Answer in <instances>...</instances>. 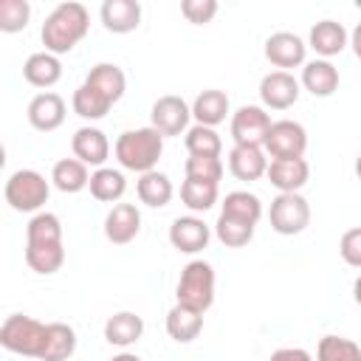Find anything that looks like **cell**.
Instances as JSON below:
<instances>
[{"instance_id": "6da1fadb", "label": "cell", "mask_w": 361, "mask_h": 361, "mask_svg": "<svg viewBox=\"0 0 361 361\" xmlns=\"http://www.w3.org/2000/svg\"><path fill=\"white\" fill-rule=\"evenodd\" d=\"M90 28V14L82 3H59L42 23V45L48 54H68Z\"/></svg>"}, {"instance_id": "7a4b0ae2", "label": "cell", "mask_w": 361, "mask_h": 361, "mask_svg": "<svg viewBox=\"0 0 361 361\" xmlns=\"http://www.w3.org/2000/svg\"><path fill=\"white\" fill-rule=\"evenodd\" d=\"M164 152V135L149 124V127H138V130H127L118 135L116 141V158L124 169L133 172H152L158 158Z\"/></svg>"}, {"instance_id": "3957f363", "label": "cell", "mask_w": 361, "mask_h": 361, "mask_svg": "<svg viewBox=\"0 0 361 361\" xmlns=\"http://www.w3.org/2000/svg\"><path fill=\"white\" fill-rule=\"evenodd\" d=\"M45 338H48V324L23 313H11L0 327V344L8 353L25 355V358H39L45 350Z\"/></svg>"}, {"instance_id": "277c9868", "label": "cell", "mask_w": 361, "mask_h": 361, "mask_svg": "<svg viewBox=\"0 0 361 361\" xmlns=\"http://www.w3.org/2000/svg\"><path fill=\"white\" fill-rule=\"evenodd\" d=\"M178 305L192 307L197 313H206L214 302V268L203 259H192L178 279Z\"/></svg>"}, {"instance_id": "5b68a950", "label": "cell", "mask_w": 361, "mask_h": 361, "mask_svg": "<svg viewBox=\"0 0 361 361\" xmlns=\"http://www.w3.org/2000/svg\"><path fill=\"white\" fill-rule=\"evenodd\" d=\"M3 192H6V203L14 212H37V209H42L48 203L51 186L37 169H17L6 180Z\"/></svg>"}, {"instance_id": "8992f818", "label": "cell", "mask_w": 361, "mask_h": 361, "mask_svg": "<svg viewBox=\"0 0 361 361\" xmlns=\"http://www.w3.org/2000/svg\"><path fill=\"white\" fill-rule=\"evenodd\" d=\"M268 217H271V228L276 234L293 237V234H299V231L307 228V223H310V206H307V200L299 192H279L271 200Z\"/></svg>"}, {"instance_id": "52a82bcc", "label": "cell", "mask_w": 361, "mask_h": 361, "mask_svg": "<svg viewBox=\"0 0 361 361\" xmlns=\"http://www.w3.org/2000/svg\"><path fill=\"white\" fill-rule=\"evenodd\" d=\"M262 147L274 161L276 158H302L305 149H307V133H305V127L299 121L282 118V121L271 124Z\"/></svg>"}, {"instance_id": "ba28073f", "label": "cell", "mask_w": 361, "mask_h": 361, "mask_svg": "<svg viewBox=\"0 0 361 361\" xmlns=\"http://www.w3.org/2000/svg\"><path fill=\"white\" fill-rule=\"evenodd\" d=\"M271 116L257 107V104H243L234 116H231V138L234 144H248V147H262L265 135L271 130Z\"/></svg>"}, {"instance_id": "9c48e42d", "label": "cell", "mask_w": 361, "mask_h": 361, "mask_svg": "<svg viewBox=\"0 0 361 361\" xmlns=\"http://www.w3.org/2000/svg\"><path fill=\"white\" fill-rule=\"evenodd\" d=\"M259 99L271 110H288L299 99V82L288 71H271L259 82Z\"/></svg>"}, {"instance_id": "30bf717a", "label": "cell", "mask_w": 361, "mask_h": 361, "mask_svg": "<svg viewBox=\"0 0 361 361\" xmlns=\"http://www.w3.org/2000/svg\"><path fill=\"white\" fill-rule=\"evenodd\" d=\"M192 107L180 96H161L152 104V127L161 135H180L189 124Z\"/></svg>"}, {"instance_id": "8fae6325", "label": "cell", "mask_w": 361, "mask_h": 361, "mask_svg": "<svg viewBox=\"0 0 361 361\" xmlns=\"http://www.w3.org/2000/svg\"><path fill=\"white\" fill-rule=\"evenodd\" d=\"M25 113H28V121H31L34 130L51 133V130H56L65 121V99L59 93H51V90L37 93L28 102V110Z\"/></svg>"}, {"instance_id": "7c38bea8", "label": "cell", "mask_w": 361, "mask_h": 361, "mask_svg": "<svg viewBox=\"0 0 361 361\" xmlns=\"http://www.w3.org/2000/svg\"><path fill=\"white\" fill-rule=\"evenodd\" d=\"M141 231V212L133 203H116L104 217V237L116 245H127Z\"/></svg>"}, {"instance_id": "4fadbf2b", "label": "cell", "mask_w": 361, "mask_h": 361, "mask_svg": "<svg viewBox=\"0 0 361 361\" xmlns=\"http://www.w3.org/2000/svg\"><path fill=\"white\" fill-rule=\"evenodd\" d=\"M71 149L73 155L85 164V166H99L107 161L110 155V141L107 135L99 130V127H79L73 133V141H71Z\"/></svg>"}, {"instance_id": "5bb4252c", "label": "cell", "mask_w": 361, "mask_h": 361, "mask_svg": "<svg viewBox=\"0 0 361 361\" xmlns=\"http://www.w3.org/2000/svg\"><path fill=\"white\" fill-rule=\"evenodd\" d=\"M212 231L200 217H178L169 226V243L183 254H197L209 245Z\"/></svg>"}, {"instance_id": "9a60e30c", "label": "cell", "mask_w": 361, "mask_h": 361, "mask_svg": "<svg viewBox=\"0 0 361 361\" xmlns=\"http://www.w3.org/2000/svg\"><path fill=\"white\" fill-rule=\"evenodd\" d=\"M305 51H307V45L296 34H290V31H276V34H271L265 39V56L276 68H296V65H302L305 62Z\"/></svg>"}, {"instance_id": "2e32d148", "label": "cell", "mask_w": 361, "mask_h": 361, "mask_svg": "<svg viewBox=\"0 0 361 361\" xmlns=\"http://www.w3.org/2000/svg\"><path fill=\"white\" fill-rule=\"evenodd\" d=\"M268 180L271 186H276L279 192H299L307 183L310 166L305 158H276L268 164Z\"/></svg>"}, {"instance_id": "e0dca14e", "label": "cell", "mask_w": 361, "mask_h": 361, "mask_svg": "<svg viewBox=\"0 0 361 361\" xmlns=\"http://www.w3.org/2000/svg\"><path fill=\"white\" fill-rule=\"evenodd\" d=\"M102 23L113 34H130L141 25V3L138 0H104Z\"/></svg>"}, {"instance_id": "ac0fdd59", "label": "cell", "mask_w": 361, "mask_h": 361, "mask_svg": "<svg viewBox=\"0 0 361 361\" xmlns=\"http://www.w3.org/2000/svg\"><path fill=\"white\" fill-rule=\"evenodd\" d=\"M228 169L237 180H257L268 172V158H265L262 147L234 144L228 152Z\"/></svg>"}, {"instance_id": "d6986e66", "label": "cell", "mask_w": 361, "mask_h": 361, "mask_svg": "<svg viewBox=\"0 0 361 361\" xmlns=\"http://www.w3.org/2000/svg\"><path fill=\"white\" fill-rule=\"evenodd\" d=\"M23 76L28 85L34 87H51L62 79V62L59 56L48 54V51H39V54H31L23 65Z\"/></svg>"}, {"instance_id": "ffe728a7", "label": "cell", "mask_w": 361, "mask_h": 361, "mask_svg": "<svg viewBox=\"0 0 361 361\" xmlns=\"http://www.w3.org/2000/svg\"><path fill=\"white\" fill-rule=\"evenodd\" d=\"M85 82H87L90 87H96L110 104H116V102L124 96V90H127L124 71H121L118 65H113V62H99L96 68H90V73H87Z\"/></svg>"}, {"instance_id": "44dd1931", "label": "cell", "mask_w": 361, "mask_h": 361, "mask_svg": "<svg viewBox=\"0 0 361 361\" xmlns=\"http://www.w3.org/2000/svg\"><path fill=\"white\" fill-rule=\"evenodd\" d=\"M203 330V313L192 310V307H183V305H175L169 313H166V333L169 338H175L178 344H189L200 336Z\"/></svg>"}, {"instance_id": "7402d4cb", "label": "cell", "mask_w": 361, "mask_h": 361, "mask_svg": "<svg viewBox=\"0 0 361 361\" xmlns=\"http://www.w3.org/2000/svg\"><path fill=\"white\" fill-rule=\"evenodd\" d=\"M144 333V322L138 313H130V310H121V313H113L107 322H104V338L116 347H130L141 338Z\"/></svg>"}, {"instance_id": "603a6c76", "label": "cell", "mask_w": 361, "mask_h": 361, "mask_svg": "<svg viewBox=\"0 0 361 361\" xmlns=\"http://www.w3.org/2000/svg\"><path fill=\"white\" fill-rule=\"evenodd\" d=\"M310 48L322 56H336L347 48V31L336 20H322L310 28Z\"/></svg>"}, {"instance_id": "cb8c5ba5", "label": "cell", "mask_w": 361, "mask_h": 361, "mask_svg": "<svg viewBox=\"0 0 361 361\" xmlns=\"http://www.w3.org/2000/svg\"><path fill=\"white\" fill-rule=\"evenodd\" d=\"M302 85L313 96H330L338 87V71L327 59H313L302 68Z\"/></svg>"}, {"instance_id": "d4e9b609", "label": "cell", "mask_w": 361, "mask_h": 361, "mask_svg": "<svg viewBox=\"0 0 361 361\" xmlns=\"http://www.w3.org/2000/svg\"><path fill=\"white\" fill-rule=\"evenodd\" d=\"M25 262L42 276L56 274L65 262V248L62 243H25Z\"/></svg>"}, {"instance_id": "484cf974", "label": "cell", "mask_w": 361, "mask_h": 361, "mask_svg": "<svg viewBox=\"0 0 361 361\" xmlns=\"http://www.w3.org/2000/svg\"><path fill=\"white\" fill-rule=\"evenodd\" d=\"M51 180L59 192L65 195H73V192H82L87 183H90V175H87V166L79 161V158H62L54 164L51 169Z\"/></svg>"}, {"instance_id": "4316f807", "label": "cell", "mask_w": 361, "mask_h": 361, "mask_svg": "<svg viewBox=\"0 0 361 361\" xmlns=\"http://www.w3.org/2000/svg\"><path fill=\"white\" fill-rule=\"evenodd\" d=\"M226 113H228V96L223 90H203L195 104H192V116L197 118V124L203 127H214L220 121H226Z\"/></svg>"}, {"instance_id": "83f0119b", "label": "cell", "mask_w": 361, "mask_h": 361, "mask_svg": "<svg viewBox=\"0 0 361 361\" xmlns=\"http://www.w3.org/2000/svg\"><path fill=\"white\" fill-rule=\"evenodd\" d=\"M135 192H138V200L141 203H147L152 209H161V206H166L172 200V180L164 172L152 169V172H144L138 178Z\"/></svg>"}, {"instance_id": "f1b7e54d", "label": "cell", "mask_w": 361, "mask_h": 361, "mask_svg": "<svg viewBox=\"0 0 361 361\" xmlns=\"http://www.w3.org/2000/svg\"><path fill=\"white\" fill-rule=\"evenodd\" d=\"M76 350V333L73 327L62 324V322H51L48 324V338H45V350L39 355V361H68Z\"/></svg>"}, {"instance_id": "f546056e", "label": "cell", "mask_w": 361, "mask_h": 361, "mask_svg": "<svg viewBox=\"0 0 361 361\" xmlns=\"http://www.w3.org/2000/svg\"><path fill=\"white\" fill-rule=\"evenodd\" d=\"M90 195L96 197V200H102V203H113V200H118L121 195H124V189H127V180H124V175L118 172V169H110V166H102V169H96L93 175H90Z\"/></svg>"}, {"instance_id": "4dcf8cb0", "label": "cell", "mask_w": 361, "mask_h": 361, "mask_svg": "<svg viewBox=\"0 0 361 361\" xmlns=\"http://www.w3.org/2000/svg\"><path fill=\"white\" fill-rule=\"evenodd\" d=\"M71 104H73V113L76 116H82V118H90V121H96V118H104L107 116V110L113 107L96 87H90L87 82H82L76 90H73V99H71Z\"/></svg>"}, {"instance_id": "1f68e13d", "label": "cell", "mask_w": 361, "mask_h": 361, "mask_svg": "<svg viewBox=\"0 0 361 361\" xmlns=\"http://www.w3.org/2000/svg\"><path fill=\"white\" fill-rule=\"evenodd\" d=\"M220 214H226V217H237V220H245V223H259V217H262V203H259V197L257 195H251V192H228L226 195V200H223V212Z\"/></svg>"}, {"instance_id": "d6a6232c", "label": "cell", "mask_w": 361, "mask_h": 361, "mask_svg": "<svg viewBox=\"0 0 361 361\" xmlns=\"http://www.w3.org/2000/svg\"><path fill=\"white\" fill-rule=\"evenodd\" d=\"M180 200L186 209L192 212H209L217 203V183L209 180H197V178H186L180 186Z\"/></svg>"}, {"instance_id": "836d02e7", "label": "cell", "mask_w": 361, "mask_h": 361, "mask_svg": "<svg viewBox=\"0 0 361 361\" xmlns=\"http://www.w3.org/2000/svg\"><path fill=\"white\" fill-rule=\"evenodd\" d=\"M254 228H257L254 223H245V220H237V217H226V214H220L217 223H214L217 240H220L223 245H228V248H243V245H248L251 237H254Z\"/></svg>"}, {"instance_id": "e575fe53", "label": "cell", "mask_w": 361, "mask_h": 361, "mask_svg": "<svg viewBox=\"0 0 361 361\" xmlns=\"http://www.w3.org/2000/svg\"><path fill=\"white\" fill-rule=\"evenodd\" d=\"M316 361H361V347L344 336H324L316 347Z\"/></svg>"}, {"instance_id": "d590c367", "label": "cell", "mask_w": 361, "mask_h": 361, "mask_svg": "<svg viewBox=\"0 0 361 361\" xmlns=\"http://www.w3.org/2000/svg\"><path fill=\"white\" fill-rule=\"evenodd\" d=\"M186 149H189V155H212V158H220L223 141L214 133V127L195 124V127L186 130Z\"/></svg>"}, {"instance_id": "8d00e7d4", "label": "cell", "mask_w": 361, "mask_h": 361, "mask_svg": "<svg viewBox=\"0 0 361 361\" xmlns=\"http://www.w3.org/2000/svg\"><path fill=\"white\" fill-rule=\"evenodd\" d=\"M25 243H62V226L59 217L51 212H39L31 217L25 228Z\"/></svg>"}, {"instance_id": "74e56055", "label": "cell", "mask_w": 361, "mask_h": 361, "mask_svg": "<svg viewBox=\"0 0 361 361\" xmlns=\"http://www.w3.org/2000/svg\"><path fill=\"white\" fill-rule=\"evenodd\" d=\"M28 17H31L28 0H0V31L3 34L23 31L28 25Z\"/></svg>"}, {"instance_id": "f35d334b", "label": "cell", "mask_w": 361, "mask_h": 361, "mask_svg": "<svg viewBox=\"0 0 361 361\" xmlns=\"http://www.w3.org/2000/svg\"><path fill=\"white\" fill-rule=\"evenodd\" d=\"M183 169H186V178H197V180H209V183H220V178H223V161L212 158V155H189Z\"/></svg>"}, {"instance_id": "ab89813d", "label": "cell", "mask_w": 361, "mask_h": 361, "mask_svg": "<svg viewBox=\"0 0 361 361\" xmlns=\"http://www.w3.org/2000/svg\"><path fill=\"white\" fill-rule=\"evenodd\" d=\"M180 14L195 25H206L217 14V0H183Z\"/></svg>"}, {"instance_id": "60d3db41", "label": "cell", "mask_w": 361, "mask_h": 361, "mask_svg": "<svg viewBox=\"0 0 361 361\" xmlns=\"http://www.w3.org/2000/svg\"><path fill=\"white\" fill-rule=\"evenodd\" d=\"M338 254L347 265L353 268H361V228H350L341 234V243H338Z\"/></svg>"}, {"instance_id": "b9f144b4", "label": "cell", "mask_w": 361, "mask_h": 361, "mask_svg": "<svg viewBox=\"0 0 361 361\" xmlns=\"http://www.w3.org/2000/svg\"><path fill=\"white\" fill-rule=\"evenodd\" d=\"M271 361H313V358L302 347H279L276 353H271Z\"/></svg>"}, {"instance_id": "7bdbcfd3", "label": "cell", "mask_w": 361, "mask_h": 361, "mask_svg": "<svg viewBox=\"0 0 361 361\" xmlns=\"http://www.w3.org/2000/svg\"><path fill=\"white\" fill-rule=\"evenodd\" d=\"M350 42H353V51H355V56L361 59V23L353 28V37H350Z\"/></svg>"}, {"instance_id": "ee69618b", "label": "cell", "mask_w": 361, "mask_h": 361, "mask_svg": "<svg viewBox=\"0 0 361 361\" xmlns=\"http://www.w3.org/2000/svg\"><path fill=\"white\" fill-rule=\"evenodd\" d=\"M110 361H141L135 353H118V355H113Z\"/></svg>"}, {"instance_id": "f6af8a7d", "label": "cell", "mask_w": 361, "mask_h": 361, "mask_svg": "<svg viewBox=\"0 0 361 361\" xmlns=\"http://www.w3.org/2000/svg\"><path fill=\"white\" fill-rule=\"evenodd\" d=\"M353 296H355V302L361 305V276L355 279V285H353Z\"/></svg>"}, {"instance_id": "bcb514c9", "label": "cell", "mask_w": 361, "mask_h": 361, "mask_svg": "<svg viewBox=\"0 0 361 361\" xmlns=\"http://www.w3.org/2000/svg\"><path fill=\"white\" fill-rule=\"evenodd\" d=\"M355 175H358V178H361V155H358V158H355Z\"/></svg>"}, {"instance_id": "7dc6e473", "label": "cell", "mask_w": 361, "mask_h": 361, "mask_svg": "<svg viewBox=\"0 0 361 361\" xmlns=\"http://www.w3.org/2000/svg\"><path fill=\"white\" fill-rule=\"evenodd\" d=\"M358 8H361V0H358Z\"/></svg>"}]
</instances>
